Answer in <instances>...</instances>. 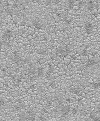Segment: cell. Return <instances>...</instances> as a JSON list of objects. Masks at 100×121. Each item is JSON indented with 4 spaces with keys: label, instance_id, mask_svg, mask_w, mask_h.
<instances>
[{
    "label": "cell",
    "instance_id": "6da1fadb",
    "mask_svg": "<svg viewBox=\"0 0 100 121\" xmlns=\"http://www.w3.org/2000/svg\"><path fill=\"white\" fill-rule=\"evenodd\" d=\"M23 57L21 56V54H20L19 51H14L13 53H12V56H11V61L13 62V63L17 66V67H22L23 66Z\"/></svg>",
    "mask_w": 100,
    "mask_h": 121
},
{
    "label": "cell",
    "instance_id": "7a4b0ae2",
    "mask_svg": "<svg viewBox=\"0 0 100 121\" xmlns=\"http://www.w3.org/2000/svg\"><path fill=\"white\" fill-rule=\"evenodd\" d=\"M71 106L69 104H66V105H62L60 108V120H67L68 116L70 115V112H71Z\"/></svg>",
    "mask_w": 100,
    "mask_h": 121
},
{
    "label": "cell",
    "instance_id": "3957f363",
    "mask_svg": "<svg viewBox=\"0 0 100 121\" xmlns=\"http://www.w3.org/2000/svg\"><path fill=\"white\" fill-rule=\"evenodd\" d=\"M84 30L87 35H92L94 32V25L92 22L87 21L84 23Z\"/></svg>",
    "mask_w": 100,
    "mask_h": 121
},
{
    "label": "cell",
    "instance_id": "277c9868",
    "mask_svg": "<svg viewBox=\"0 0 100 121\" xmlns=\"http://www.w3.org/2000/svg\"><path fill=\"white\" fill-rule=\"evenodd\" d=\"M12 37H13V31H12L11 29L7 28V29H5V30L3 31L1 38H2V39H4V40L10 41V40L12 39Z\"/></svg>",
    "mask_w": 100,
    "mask_h": 121
},
{
    "label": "cell",
    "instance_id": "5b68a950",
    "mask_svg": "<svg viewBox=\"0 0 100 121\" xmlns=\"http://www.w3.org/2000/svg\"><path fill=\"white\" fill-rule=\"evenodd\" d=\"M97 64V60H96V58L95 57H90V58H88V59L86 60V62H85V68H92V67H94L95 65Z\"/></svg>",
    "mask_w": 100,
    "mask_h": 121
},
{
    "label": "cell",
    "instance_id": "8992f818",
    "mask_svg": "<svg viewBox=\"0 0 100 121\" xmlns=\"http://www.w3.org/2000/svg\"><path fill=\"white\" fill-rule=\"evenodd\" d=\"M54 71H55V68H54V65L49 63L48 64V67H47V70L46 72H45V77H46L47 79H51L52 75L54 74Z\"/></svg>",
    "mask_w": 100,
    "mask_h": 121
},
{
    "label": "cell",
    "instance_id": "52a82bcc",
    "mask_svg": "<svg viewBox=\"0 0 100 121\" xmlns=\"http://www.w3.org/2000/svg\"><path fill=\"white\" fill-rule=\"evenodd\" d=\"M85 7H86L87 11L94 12L95 10H96V2H95L94 0H89V1L86 3V6Z\"/></svg>",
    "mask_w": 100,
    "mask_h": 121
},
{
    "label": "cell",
    "instance_id": "ba28073f",
    "mask_svg": "<svg viewBox=\"0 0 100 121\" xmlns=\"http://www.w3.org/2000/svg\"><path fill=\"white\" fill-rule=\"evenodd\" d=\"M31 24H32V26L34 27L35 29H38V30H40V29L43 28V22L41 21L39 18H34L32 20Z\"/></svg>",
    "mask_w": 100,
    "mask_h": 121
},
{
    "label": "cell",
    "instance_id": "9c48e42d",
    "mask_svg": "<svg viewBox=\"0 0 100 121\" xmlns=\"http://www.w3.org/2000/svg\"><path fill=\"white\" fill-rule=\"evenodd\" d=\"M26 114H27V120L26 121H35V120H37L35 111H33L32 109L27 110L26 111Z\"/></svg>",
    "mask_w": 100,
    "mask_h": 121
},
{
    "label": "cell",
    "instance_id": "30bf717a",
    "mask_svg": "<svg viewBox=\"0 0 100 121\" xmlns=\"http://www.w3.org/2000/svg\"><path fill=\"white\" fill-rule=\"evenodd\" d=\"M45 68L43 67L42 65H39L37 66V72H36V75H37V78H42L45 76Z\"/></svg>",
    "mask_w": 100,
    "mask_h": 121
},
{
    "label": "cell",
    "instance_id": "8fae6325",
    "mask_svg": "<svg viewBox=\"0 0 100 121\" xmlns=\"http://www.w3.org/2000/svg\"><path fill=\"white\" fill-rule=\"evenodd\" d=\"M88 117L90 120H93V121H99L100 120V116H98V113L96 111H91L88 115Z\"/></svg>",
    "mask_w": 100,
    "mask_h": 121
},
{
    "label": "cell",
    "instance_id": "7c38bea8",
    "mask_svg": "<svg viewBox=\"0 0 100 121\" xmlns=\"http://www.w3.org/2000/svg\"><path fill=\"white\" fill-rule=\"evenodd\" d=\"M71 53V47L69 46V45H64V53L63 55H62V59H64V58L68 57V55Z\"/></svg>",
    "mask_w": 100,
    "mask_h": 121
},
{
    "label": "cell",
    "instance_id": "4fadbf2b",
    "mask_svg": "<svg viewBox=\"0 0 100 121\" xmlns=\"http://www.w3.org/2000/svg\"><path fill=\"white\" fill-rule=\"evenodd\" d=\"M75 5H76V1H75V0H67L66 7H67L68 10H73Z\"/></svg>",
    "mask_w": 100,
    "mask_h": 121
},
{
    "label": "cell",
    "instance_id": "5bb4252c",
    "mask_svg": "<svg viewBox=\"0 0 100 121\" xmlns=\"http://www.w3.org/2000/svg\"><path fill=\"white\" fill-rule=\"evenodd\" d=\"M63 53H64V46H59L55 49V55L56 56L61 58L62 55H63Z\"/></svg>",
    "mask_w": 100,
    "mask_h": 121
},
{
    "label": "cell",
    "instance_id": "9a60e30c",
    "mask_svg": "<svg viewBox=\"0 0 100 121\" xmlns=\"http://www.w3.org/2000/svg\"><path fill=\"white\" fill-rule=\"evenodd\" d=\"M70 92L74 95H80L82 92V89L80 87H72V88H70Z\"/></svg>",
    "mask_w": 100,
    "mask_h": 121
},
{
    "label": "cell",
    "instance_id": "2e32d148",
    "mask_svg": "<svg viewBox=\"0 0 100 121\" xmlns=\"http://www.w3.org/2000/svg\"><path fill=\"white\" fill-rule=\"evenodd\" d=\"M18 120H20V121H26L27 120V114H26V112H19V114H18Z\"/></svg>",
    "mask_w": 100,
    "mask_h": 121
},
{
    "label": "cell",
    "instance_id": "e0dca14e",
    "mask_svg": "<svg viewBox=\"0 0 100 121\" xmlns=\"http://www.w3.org/2000/svg\"><path fill=\"white\" fill-rule=\"evenodd\" d=\"M62 19H63V22H64L65 25H70V24L72 23V19H71V18H69V17H67L66 15H65Z\"/></svg>",
    "mask_w": 100,
    "mask_h": 121
},
{
    "label": "cell",
    "instance_id": "ac0fdd59",
    "mask_svg": "<svg viewBox=\"0 0 100 121\" xmlns=\"http://www.w3.org/2000/svg\"><path fill=\"white\" fill-rule=\"evenodd\" d=\"M78 113H79V108L78 107H72L71 108V112H70L71 115L76 116V115H78Z\"/></svg>",
    "mask_w": 100,
    "mask_h": 121
},
{
    "label": "cell",
    "instance_id": "d6986e66",
    "mask_svg": "<svg viewBox=\"0 0 100 121\" xmlns=\"http://www.w3.org/2000/svg\"><path fill=\"white\" fill-rule=\"evenodd\" d=\"M88 54H89V51H88V48H84V49H83L82 50V51L80 52V55L82 56V57H87V56H88Z\"/></svg>",
    "mask_w": 100,
    "mask_h": 121
},
{
    "label": "cell",
    "instance_id": "ffe728a7",
    "mask_svg": "<svg viewBox=\"0 0 100 121\" xmlns=\"http://www.w3.org/2000/svg\"><path fill=\"white\" fill-rule=\"evenodd\" d=\"M37 54H39V55H41V56H45V55L48 54V51L46 49H39L38 51H37Z\"/></svg>",
    "mask_w": 100,
    "mask_h": 121
},
{
    "label": "cell",
    "instance_id": "44dd1931",
    "mask_svg": "<svg viewBox=\"0 0 100 121\" xmlns=\"http://www.w3.org/2000/svg\"><path fill=\"white\" fill-rule=\"evenodd\" d=\"M90 86L92 87L93 89H99L100 88V82H92V83H90Z\"/></svg>",
    "mask_w": 100,
    "mask_h": 121
},
{
    "label": "cell",
    "instance_id": "7402d4cb",
    "mask_svg": "<svg viewBox=\"0 0 100 121\" xmlns=\"http://www.w3.org/2000/svg\"><path fill=\"white\" fill-rule=\"evenodd\" d=\"M49 87L51 89H55L56 88V86H57V83H56V81L55 80H50V82H49Z\"/></svg>",
    "mask_w": 100,
    "mask_h": 121
},
{
    "label": "cell",
    "instance_id": "603a6c76",
    "mask_svg": "<svg viewBox=\"0 0 100 121\" xmlns=\"http://www.w3.org/2000/svg\"><path fill=\"white\" fill-rule=\"evenodd\" d=\"M78 8H82V7H84L86 6V2L84 1V0H80V1H78Z\"/></svg>",
    "mask_w": 100,
    "mask_h": 121
},
{
    "label": "cell",
    "instance_id": "cb8c5ba5",
    "mask_svg": "<svg viewBox=\"0 0 100 121\" xmlns=\"http://www.w3.org/2000/svg\"><path fill=\"white\" fill-rule=\"evenodd\" d=\"M44 5L45 6H51V5H53V0H44Z\"/></svg>",
    "mask_w": 100,
    "mask_h": 121
},
{
    "label": "cell",
    "instance_id": "d4e9b609",
    "mask_svg": "<svg viewBox=\"0 0 100 121\" xmlns=\"http://www.w3.org/2000/svg\"><path fill=\"white\" fill-rule=\"evenodd\" d=\"M13 110L16 111V112H21L22 111V108H21V106H20V105H14Z\"/></svg>",
    "mask_w": 100,
    "mask_h": 121
},
{
    "label": "cell",
    "instance_id": "484cf974",
    "mask_svg": "<svg viewBox=\"0 0 100 121\" xmlns=\"http://www.w3.org/2000/svg\"><path fill=\"white\" fill-rule=\"evenodd\" d=\"M37 120H39V121H46V120H47V118L45 117L44 115H39L38 117H37Z\"/></svg>",
    "mask_w": 100,
    "mask_h": 121
},
{
    "label": "cell",
    "instance_id": "4316f807",
    "mask_svg": "<svg viewBox=\"0 0 100 121\" xmlns=\"http://www.w3.org/2000/svg\"><path fill=\"white\" fill-rule=\"evenodd\" d=\"M0 105L1 106H5L6 105V100L3 98H0Z\"/></svg>",
    "mask_w": 100,
    "mask_h": 121
},
{
    "label": "cell",
    "instance_id": "83f0119b",
    "mask_svg": "<svg viewBox=\"0 0 100 121\" xmlns=\"http://www.w3.org/2000/svg\"><path fill=\"white\" fill-rule=\"evenodd\" d=\"M62 2V0H53V5H59Z\"/></svg>",
    "mask_w": 100,
    "mask_h": 121
},
{
    "label": "cell",
    "instance_id": "f1b7e54d",
    "mask_svg": "<svg viewBox=\"0 0 100 121\" xmlns=\"http://www.w3.org/2000/svg\"><path fill=\"white\" fill-rule=\"evenodd\" d=\"M10 78L12 79V80L16 81V79H17V75H15V74H14V75H13V74H11V75H10Z\"/></svg>",
    "mask_w": 100,
    "mask_h": 121
},
{
    "label": "cell",
    "instance_id": "f546056e",
    "mask_svg": "<svg viewBox=\"0 0 100 121\" xmlns=\"http://www.w3.org/2000/svg\"><path fill=\"white\" fill-rule=\"evenodd\" d=\"M16 83H17V84H20V83L22 82V77H19V78H17L16 79V81H15Z\"/></svg>",
    "mask_w": 100,
    "mask_h": 121
},
{
    "label": "cell",
    "instance_id": "4dcf8cb0",
    "mask_svg": "<svg viewBox=\"0 0 100 121\" xmlns=\"http://www.w3.org/2000/svg\"><path fill=\"white\" fill-rule=\"evenodd\" d=\"M13 1H17L19 3H25L26 2V0H13Z\"/></svg>",
    "mask_w": 100,
    "mask_h": 121
},
{
    "label": "cell",
    "instance_id": "1f68e13d",
    "mask_svg": "<svg viewBox=\"0 0 100 121\" xmlns=\"http://www.w3.org/2000/svg\"><path fill=\"white\" fill-rule=\"evenodd\" d=\"M35 88H36V85H35V84H32V85H30V89H31V90H34Z\"/></svg>",
    "mask_w": 100,
    "mask_h": 121
},
{
    "label": "cell",
    "instance_id": "d6a6232c",
    "mask_svg": "<svg viewBox=\"0 0 100 121\" xmlns=\"http://www.w3.org/2000/svg\"><path fill=\"white\" fill-rule=\"evenodd\" d=\"M96 112H97V113H100V105H98L96 107Z\"/></svg>",
    "mask_w": 100,
    "mask_h": 121
},
{
    "label": "cell",
    "instance_id": "836d02e7",
    "mask_svg": "<svg viewBox=\"0 0 100 121\" xmlns=\"http://www.w3.org/2000/svg\"><path fill=\"white\" fill-rule=\"evenodd\" d=\"M1 71H2L3 73H6V72H7V69H6V68H2V69H1Z\"/></svg>",
    "mask_w": 100,
    "mask_h": 121
},
{
    "label": "cell",
    "instance_id": "e575fe53",
    "mask_svg": "<svg viewBox=\"0 0 100 121\" xmlns=\"http://www.w3.org/2000/svg\"><path fill=\"white\" fill-rule=\"evenodd\" d=\"M66 102L70 103V102H71V99H70V98H66Z\"/></svg>",
    "mask_w": 100,
    "mask_h": 121
}]
</instances>
